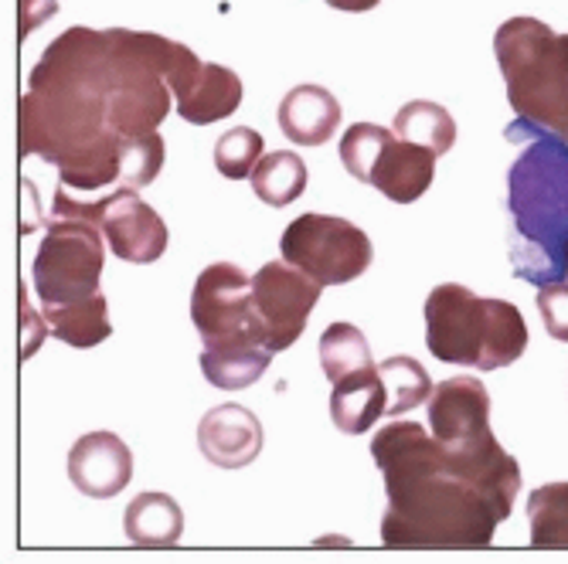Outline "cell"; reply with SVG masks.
Instances as JSON below:
<instances>
[{
    "label": "cell",
    "mask_w": 568,
    "mask_h": 564,
    "mask_svg": "<svg viewBox=\"0 0 568 564\" xmlns=\"http://www.w3.org/2000/svg\"><path fill=\"white\" fill-rule=\"evenodd\" d=\"M521 153L507 174V252L514 276L531 286L568 279V140L525 120L504 133Z\"/></svg>",
    "instance_id": "obj_3"
},
{
    "label": "cell",
    "mask_w": 568,
    "mask_h": 564,
    "mask_svg": "<svg viewBox=\"0 0 568 564\" xmlns=\"http://www.w3.org/2000/svg\"><path fill=\"white\" fill-rule=\"evenodd\" d=\"M133 455L116 432H89L69 452V480L82 496L110 500L130 486Z\"/></svg>",
    "instance_id": "obj_12"
},
{
    "label": "cell",
    "mask_w": 568,
    "mask_h": 564,
    "mask_svg": "<svg viewBox=\"0 0 568 564\" xmlns=\"http://www.w3.org/2000/svg\"><path fill=\"white\" fill-rule=\"evenodd\" d=\"M21 4V38H28L34 28H41L55 14V0H18Z\"/></svg>",
    "instance_id": "obj_31"
},
{
    "label": "cell",
    "mask_w": 568,
    "mask_h": 564,
    "mask_svg": "<svg viewBox=\"0 0 568 564\" xmlns=\"http://www.w3.org/2000/svg\"><path fill=\"white\" fill-rule=\"evenodd\" d=\"M242 106V79L215 62H201V69L174 92V110L194 126H212L232 116Z\"/></svg>",
    "instance_id": "obj_14"
},
{
    "label": "cell",
    "mask_w": 568,
    "mask_h": 564,
    "mask_svg": "<svg viewBox=\"0 0 568 564\" xmlns=\"http://www.w3.org/2000/svg\"><path fill=\"white\" fill-rule=\"evenodd\" d=\"M429 429L446 445H463L490 435V394L480 378L459 375L433 388Z\"/></svg>",
    "instance_id": "obj_11"
},
{
    "label": "cell",
    "mask_w": 568,
    "mask_h": 564,
    "mask_svg": "<svg viewBox=\"0 0 568 564\" xmlns=\"http://www.w3.org/2000/svg\"><path fill=\"white\" fill-rule=\"evenodd\" d=\"M433 177H436V153L395 136L375 164L372 187L395 204H412L429 191Z\"/></svg>",
    "instance_id": "obj_16"
},
{
    "label": "cell",
    "mask_w": 568,
    "mask_h": 564,
    "mask_svg": "<svg viewBox=\"0 0 568 564\" xmlns=\"http://www.w3.org/2000/svg\"><path fill=\"white\" fill-rule=\"evenodd\" d=\"M197 449L212 466L242 470L263 452V422L242 404H219L197 422Z\"/></svg>",
    "instance_id": "obj_13"
},
{
    "label": "cell",
    "mask_w": 568,
    "mask_h": 564,
    "mask_svg": "<svg viewBox=\"0 0 568 564\" xmlns=\"http://www.w3.org/2000/svg\"><path fill=\"white\" fill-rule=\"evenodd\" d=\"M378 375H382L385 394H388V404H385L388 416H405L416 404L429 401V394H433V378L416 357H405V353L385 357L378 365Z\"/></svg>",
    "instance_id": "obj_25"
},
{
    "label": "cell",
    "mask_w": 568,
    "mask_h": 564,
    "mask_svg": "<svg viewBox=\"0 0 568 564\" xmlns=\"http://www.w3.org/2000/svg\"><path fill=\"white\" fill-rule=\"evenodd\" d=\"M306 184H310V171L300 153L293 150L266 153L252 171V191L263 204H270V208H286V204H293L306 191Z\"/></svg>",
    "instance_id": "obj_21"
},
{
    "label": "cell",
    "mask_w": 568,
    "mask_h": 564,
    "mask_svg": "<svg viewBox=\"0 0 568 564\" xmlns=\"http://www.w3.org/2000/svg\"><path fill=\"white\" fill-rule=\"evenodd\" d=\"M395 140L392 130L375 126V123H354L344 136H341V161L347 167V174L361 184H372L375 164L385 153V146Z\"/></svg>",
    "instance_id": "obj_26"
},
{
    "label": "cell",
    "mask_w": 568,
    "mask_h": 564,
    "mask_svg": "<svg viewBox=\"0 0 568 564\" xmlns=\"http://www.w3.org/2000/svg\"><path fill=\"white\" fill-rule=\"evenodd\" d=\"M273 361V350L263 343H219V347H201V371L209 384L222 391H242L255 384Z\"/></svg>",
    "instance_id": "obj_19"
},
{
    "label": "cell",
    "mask_w": 568,
    "mask_h": 564,
    "mask_svg": "<svg viewBox=\"0 0 568 564\" xmlns=\"http://www.w3.org/2000/svg\"><path fill=\"white\" fill-rule=\"evenodd\" d=\"M392 130H395L398 140L419 143V146L433 150L436 157H446V153L453 150V143H456L453 116L439 106V102H429V99L405 102V106L395 113Z\"/></svg>",
    "instance_id": "obj_22"
},
{
    "label": "cell",
    "mask_w": 568,
    "mask_h": 564,
    "mask_svg": "<svg viewBox=\"0 0 568 564\" xmlns=\"http://www.w3.org/2000/svg\"><path fill=\"white\" fill-rule=\"evenodd\" d=\"M21 334H24V340H21V357L28 361L31 353H38V347H41V340H44V327H48V320H44V314H34L31 317V302H28V296H21Z\"/></svg>",
    "instance_id": "obj_30"
},
{
    "label": "cell",
    "mask_w": 568,
    "mask_h": 564,
    "mask_svg": "<svg viewBox=\"0 0 568 564\" xmlns=\"http://www.w3.org/2000/svg\"><path fill=\"white\" fill-rule=\"evenodd\" d=\"M283 259L317 279L321 286H344L365 276L375 248L372 238L347 218L334 215H300L280 238Z\"/></svg>",
    "instance_id": "obj_8"
},
{
    "label": "cell",
    "mask_w": 568,
    "mask_h": 564,
    "mask_svg": "<svg viewBox=\"0 0 568 564\" xmlns=\"http://www.w3.org/2000/svg\"><path fill=\"white\" fill-rule=\"evenodd\" d=\"M191 324L201 334V347L242 343V340L266 347L252 302V279L235 263H212L194 279Z\"/></svg>",
    "instance_id": "obj_9"
},
{
    "label": "cell",
    "mask_w": 568,
    "mask_h": 564,
    "mask_svg": "<svg viewBox=\"0 0 568 564\" xmlns=\"http://www.w3.org/2000/svg\"><path fill=\"white\" fill-rule=\"evenodd\" d=\"M426 347L436 361L497 371L528 347V324L507 299H487L459 283H443L426 299Z\"/></svg>",
    "instance_id": "obj_4"
},
{
    "label": "cell",
    "mask_w": 568,
    "mask_h": 564,
    "mask_svg": "<svg viewBox=\"0 0 568 564\" xmlns=\"http://www.w3.org/2000/svg\"><path fill=\"white\" fill-rule=\"evenodd\" d=\"M321 283L290 263H266L252 276V302L263 327V340L273 353L290 350L321 299Z\"/></svg>",
    "instance_id": "obj_10"
},
{
    "label": "cell",
    "mask_w": 568,
    "mask_h": 564,
    "mask_svg": "<svg viewBox=\"0 0 568 564\" xmlns=\"http://www.w3.org/2000/svg\"><path fill=\"white\" fill-rule=\"evenodd\" d=\"M494 55L518 120L568 140V34L538 18H510L494 34Z\"/></svg>",
    "instance_id": "obj_5"
},
{
    "label": "cell",
    "mask_w": 568,
    "mask_h": 564,
    "mask_svg": "<svg viewBox=\"0 0 568 564\" xmlns=\"http://www.w3.org/2000/svg\"><path fill=\"white\" fill-rule=\"evenodd\" d=\"M102 228L85 218L51 215L34 252V293L44 306H65L99 293L102 276Z\"/></svg>",
    "instance_id": "obj_6"
},
{
    "label": "cell",
    "mask_w": 568,
    "mask_h": 564,
    "mask_svg": "<svg viewBox=\"0 0 568 564\" xmlns=\"http://www.w3.org/2000/svg\"><path fill=\"white\" fill-rule=\"evenodd\" d=\"M372 455L388 493L382 544L395 551L490 547L521 493V466L494 432L446 445L419 422H392Z\"/></svg>",
    "instance_id": "obj_2"
},
{
    "label": "cell",
    "mask_w": 568,
    "mask_h": 564,
    "mask_svg": "<svg viewBox=\"0 0 568 564\" xmlns=\"http://www.w3.org/2000/svg\"><path fill=\"white\" fill-rule=\"evenodd\" d=\"M260 161H263V133L252 126H235L215 143V167L229 181L252 177Z\"/></svg>",
    "instance_id": "obj_28"
},
{
    "label": "cell",
    "mask_w": 568,
    "mask_h": 564,
    "mask_svg": "<svg viewBox=\"0 0 568 564\" xmlns=\"http://www.w3.org/2000/svg\"><path fill=\"white\" fill-rule=\"evenodd\" d=\"M321 368L327 375L331 384H337L341 378H351L357 371L378 368L368 337L361 334L354 324H331L321 337Z\"/></svg>",
    "instance_id": "obj_23"
},
{
    "label": "cell",
    "mask_w": 568,
    "mask_h": 564,
    "mask_svg": "<svg viewBox=\"0 0 568 564\" xmlns=\"http://www.w3.org/2000/svg\"><path fill=\"white\" fill-rule=\"evenodd\" d=\"M327 4H331L334 11L361 14V11H372V8H378V4H382V0H327Z\"/></svg>",
    "instance_id": "obj_32"
},
{
    "label": "cell",
    "mask_w": 568,
    "mask_h": 564,
    "mask_svg": "<svg viewBox=\"0 0 568 564\" xmlns=\"http://www.w3.org/2000/svg\"><path fill=\"white\" fill-rule=\"evenodd\" d=\"M41 314L48 320V330L75 350H89L113 334L110 302L102 293L79 299V302H65V306H44Z\"/></svg>",
    "instance_id": "obj_20"
},
{
    "label": "cell",
    "mask_w": 568,
    "mask_h": 564,
    "mask_svg": "<svg viewBox=\"0 0 568 564\" xmlns=\"http://www.w3.org/2000/svg\"><path fill=\"white\" fill-rule=\"evenodd\" d=\"M276 123L296 146H324L341 126V102L324 85H296L283 95Z\"/></svg>",
    "instance_id": "obj_15"
},
{
    "label": "cell",
    "mask_w": 568,
    "mask_h": 564,
    "mask_svg": "<svg viewBox=\"0 0 568 564\" xmlns=\"http://www.w3.org/2000/svg\"><path fill=\"white\" fill-rule=\"evenodd\" d=\"M201 69L181 41L130 28H69L44 48L18 106L21 157L59 167V184L120 187L123 140L158 130L174 92Z\"/></svg>",
    "instance_id": "obj_1"
},
{
    "label": "cell",
    "mask_w": 568,
    "mask_h": 564,
    "mask_svg": "<svg viewBox=\"0 0 568 564\" xmlns=\"http://www.w3.org/2000/svg\"><path fill=\"white\" fill-rule=\"evenodd\" d=\"M123 531L136 547H174L184 534V510L171 493H140L126 506Z\"/></svg>",
    "instance_id": "obj_18"
},
{
    "label": "cell",
    "mask_w": 568,
    "mask_h": 564,
    "mask_svg": "<svg viewBox=\"0 0 568 564\" xmlns=\"http://www.w3.org/2000/svg\"><path fill=\"white\" fill-rule=\"evenodd\" d=\"M538 314L545 320V330L558 343H568V279L541 286V293H538Z\"/></svg>",
    "instance_id": "obj_29"
},
{
    "label": "cell",
    "mask_w": 568,
    "mask_h": 564,
    "mask_svg": "<svg viewBox=\"0 0 568 564\" xmlns=\"http://www.w3.org/2000/svg\"><path fill=\"white\" fill-rule=\"evenodd\" d=\"M168 157L164 136L158 130L146 133H133L123 140V174H120V187H146L158 181L161 167Z\"/></svg>",
    "instance_id": "obj_27"
},
{
    "label": "cell",
    "mask_w": 568,
    "mask_h": 564,
    "mask_svg": "<svg viewBox=\"0 0 568 564\" xmlns=\"http://www.w3.org/2000/svg\"><path fill=\"white\" fill-rule=\"evenodd\" d=\"M528 524L535 547L568 551V480L545 483L528 496Z\"/></svg>",
    "instance_id": "obj_24"
},
{
    "label": "cell",
    "mask_w": 568,
    "mask_h": 564,
    "mask_svg": "<svg viewBox=\"0 0 568 564\" xmlns=\"http://www.w3.org/2000/svg\"><path fill=\"white\" fill-rule=\"evenodd\" d=\"M331 388H334L331 391V419H334V429H341L344 435L368 432L385 416L388 394H385V381H382L378 368L341 378Z\"/></svg>",
    "instance_id": "obj_17"
},
{
    "label": "cell",
    "mask_w": 568,
    "mask_h": 564,
    "mask_svg": "<svg viewBox=\"0 0 568 564\" xmlns=\"http://www.w3.org/2000/svg\"><path fill=\"white\" fill-rule=\"evenodd\" d=\"M55 212L59 218H85L95 222L106 235V245L116 259L133 266H150L168 252V225L150 208L146 201L136 197V187H113L99 197L79 201L72 191H55Z\"/></svg>",
    "instance_id": "obj_7"
}]
</instances>
